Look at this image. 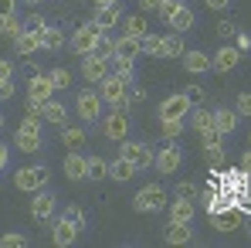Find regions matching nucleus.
<instances>
[{
  "mask_svg": "<svg viewBox=\"0 0 251 248\" xmlns=\"http://www.w3.org/2000/svg\"><path fill=\"white\" fill-rule=\"evenodd\" d=\"M99 95H102V102L112 106V109H126V112H129V106H132V99H129V82L119 79L116 72H109V75L99 82Z\"/></svg>",
  "mask_w": 251,
  "mask_h": 248,
  "instance_id": "obj_1",
  "label": "nucleus"
},
{
  "mask_svg": "<svg viewBox=\"0 0 251 248\" xmlns=\"http://www.w3.org/2000/svg\"><path fill=\"white\" fill-rule=\"evenodd\" d=\"M48 166L44 164H31V166H21L17 173H14V187L17 191H27V194H34V191H41L48 187Z\"/></svg>",
  "mask_w": 251,
  "mask_h": 248,
  "instance_id": "obj_2",
  "label": "nucleus"
},
{
  "mask_svg": "<svg viewBox=\"0 0 251 248\" xmlns=\"http://www.w3.org/2000/svg\"><path fill=\"white\" fill-rule=\"evenodd\" d=\"M132 207H136L139 214H156V211H163V207H167V191H163L160 184H150V187L136 191Z\"/></svg>",
  "mask_w": 251,
  "mask_h": 248,
  "instance_id": "obj_3",
  "label": "nucleus"
},
{
  "mask_svg": "<svg viewBox=\"0 0 251 248\" xmlns=\"http://www.w3.org/2000/svg\"><path fill=\"white\" fill-rule=\"evenodd\" d=\"M102 136L112 139V143H126L129 136V112L126 109H112V112H102Z\"/></svg>",
  "mask_w": 251,
  "mask_h": 248,
  "instance_id": "obj_4",
  "label": "nucleus"
},
{
  "mask_svg": "<svg viewBox=\"0 0 251 248\" xmlns=\"http://www.w3.org/2000/svg\"><path fill=\"white\" fill-rule=\"evenodd\" d=\"M119 157H126L136 170H150V166L156 164L153 146H150V143H139V139H126V146H123V153H119Z\"/></svg>",
  "mask_w": 251,
  "mask_h": 248,
  "instance_id": "obj_5",
  "label": "nucleus"
},
{
  "mask_svg": "<svg viewBox=\"0 0 251 248\" xmlns=\"http://www.w3.org/2000/svg\"><path fill=\"white\" fill-rule=\"evenodd\" d=\"M75 109H78V116H82L85 123H99V119H102L105 102H102V95H99V92L82 88V92H78V99H75Z\"/></svg>",
  "mask_w": 251,
  "mask_h": 248,
  "instance_id": "obj_6",
  "label": "nucleus"
},
{
  "mask_svg": "<svg viewBox=\"0 0 251 248\" xmlns=\"http://www.w3.org/2000/svg\"><path fill=\"white\" fill-rule=\"evenodd\" d=\"M190 109H194L190 95H187V92H173V95H167V99L160 102V119H187Z\"/></svg>",
  "mask_w": 251,
  "mask_h": 248,
  "instance_id": "obj_7",
  "label": "nucleus"
},
{
  "mask_svg": "<svg viewBox=\"0 0 251 248\" xmlns=\"http://www.w3.org/2000/svg\"><path fill=\"white\" fill-rule=\"evenodd\" d=\"M99 34H105L95 21H85L82 28L72 34V51L75 55H88V51H95V41H99Z\"/></svg>",
  "mask_w": 251,
  "mask_h": 248,
  "instance_id": "obj_8",
  "label": "nucleus"
},
{
  "mask_svg": "<svg viewBox=\"0 0 251 248\" xmlns=\"http://www.w3.org/2000/svg\"><path fill=\"white\" fill-rule=\"evenodd\" d=\"M75 238H78V224H75L72 218H65V214L51 218V242H54V245L68 248V245H75Z\"/></svg>",
  "mask_w": 251,
  "mask_h": 248,
  "instance_id": "obj_9",
  "label": "nucleus"
},
{
  "mask_svg": "<svg viewBox=\"0 0 251 248\" xmlns=\"http://www.w3.org/2000/svg\"><path fill=\"white\" fill-rule=\"evenodd\" d=\"M163 21L170 24V31H176V34H187V31L194 28V10H190L183 0H173V7H170L167 14H163Z\"/></svg>",
  "mask_w": 251,
  "mask_h": 248,
  "instance_id": "obj_10",
  "label": "nucleus"
},
{
  "mask_svg": "<svg viewBox=\"0 0 251 248\" xmlns=\"http://www.w3.org/2000/svg\"><path fill=\"white\" fill-rule=\"evenodd\" d=\"M54 211H58V197L51 194V191H34V201H31V218L38 221V224H44V221H51L54 218Z\"/></svg>",
  "mask_w": 251,
  "mask_h": 248,
  "instance_id": "obj_11",
  "label": "nucleus"
},
{
  "mask_svg": "<svg viewBox=\"0 0 251 248\" xmlns=\"http://www.w3.org/2000/svg\"><path fill=\"white\" fill-rule=\"evenodd\" d=\"M105 75H109V61H105L99 51H88V55H82V79H85V82L99 85Z\"/></svg>",
  "mask_w": 251,
  "mask_h": 248,
  "instance_id": "obj_12",
  "label": "nucleus"
},
{
  "mask_svg": "<svg viewBox=\"0 0 251 248\" xmlns=\"http://www.w3.org/2000/svg\"><path fill=\"white\" fill-rule=\"evenodd\" d=\"M51 95H54V85H51V79H48V75H41V72H34V75L27 79V102L44 106Z\"/></svg>",
  "mask_w": 251,
  "mask_h": 248,
  "instance_id": "obj_13",
  "label": "nucleus"
},
{
  "mask_svg": "<svg viewBox=\"0 0 251 248\" xmlns=\"http://www.w3.org/2000/svg\"><path fill=\"white\" fill-rule=\"evenodd\" d=\"M180 164H183V150L170 139V146H163V150L156 153V164H153V166H156L160 173H176V170H180Z\"/></svg>",
  "mask_w": 251,
  "mask_h": 248,
  "instance_id": "obj_14",
  "label": "nucleus"
},
{
  "mask_svg": "<svg viewBox=\"0 0 251 248\" xmlns=\"http://www.w3.org/2000/svg\"><path fill=\"white\" fill-rule=\"evenodd\" d=\"M210 61H214L217 72H234V68L241 65V51H238L234 44H224V48H217V55H214Z\"/></svg>",
  "mask_w": 251,
  "mask_h": 248,
  "instance_id": "obj_15",
  "label": "nucleus"
},
{
  "mask_svg": "<svg viewBox=\"0 0 251 248\" xmlns=\"http://www.w3.org/2000/svg\"><path fill=\"white\" fill-rule=\"evenodd\" d=\"M105 34L112 31V28H119L123 24V14H119V3H109V7H95V17H92Z\"/></svg>",
  "mask_w": 251,
  "mask_h": 248,
  "instance_id": "obj_16",
  "label": "nucleus"
},
{
  "mask_svg": "<svg viewBox=\"0 0 251 248\" xmlns=\"http://www.w3.org/2000/svg\"><path fill=\"white\" fill-rule=\"evenodd\" d=\"M139 55H143V41H139V38H132V34L116 38V58H123V61H136Z\"/></svg>",
  "mask_w": 251,
  "mask_h": 248,
  "instance_id": "obj_17",
  "label": "nucleus"
},
{
  "mask_svg": "<svg viewBox=\"0 0 251 248\" xmlns=\"http://www.w3.org/2000/svg\"><path fill=\"white\" fill-rule=\"evenodd\" d=\"M14 51L24 55V58L38 55V51H41V34H34V31H21V34L14 38Z\"/></svg>",
  "mask_w": 251,
  "mask_h": 248,
  "instance_id": "obj_18",
  "label": "nucleus"
},
{
  "mask_svg": "<svg viewBox=\"0 0 251 248\" xmlns=\"http://www.w3.org/2000/svg\"><path fill=\"white\" fill-rule=\"evenodd\" d=\"M41 119H44V123H51V126H65V123H68V106L48 99V102L41 106Z\"/></svg>",
  "mask_w": 251,
  "mask_h": 248,
  "instance_id": "obj_19",
  "label": "nucleus"
},
{
  "mask_svg": "<svg viewBox=\"0 0 251 248\" xmlns=\"http://www.w3.org/2000/svg\"><path fill=\"white\" fill-rule=\"evenodd\" d=\"M163 238H167V245H190L194 242V228L190 224H180V221H170Z\"/></svg>",
  "mask_w": 251,
  "mask_h": 248,
  "instance_id": "obj_20",
  "label": "nucleus"
},
{
  "mask_svg": "<svg viewBox=\"0 0 251 248\" xmlns=\"http://www.w3.org/2000/svg\"><path fill=\"white\" fill-rule=\"evenodd\" d=\"M61 166H65V177H68V180H75V184H78V180H88V173H85V157L78 150H72Z\"/></svg>",
  "mask_w": 251,
  "mask_h": 248,
  "instance_id": "obj_21",
  "label": "nucleus"
},
{
  "mask_svg": "<svg viewBox=\"0 0 251 248\" xmlns=\"http://www.w3.org/2000/svg\"><path fill=\"white\" fill-rule=\"evenodd\" d=\"M241 123V116L234 112V109H214V129L217 133H224V136H231L234 129Z\"/></svg>",
  "mask_w": 251,
  "mask_h": 248,
  "instance_id": "obj_22",
  "label": "nucleus"
},
{
  "mask_svg": "<svg viewBox=\"0 0 251 248\" xmlns=\"http://www.w3.org/2000/svg\"><path fill=\"white\" fill-rule=\"evenodd\" d=\"M194 214H197L194 201H187V197H176V201H170V221L190 224V221H194Z\"/></svg>",
  "mask_w": 251,
  "mask_h": 248,
  "instance_id": "obj_23",
  "label": "nucleus"
},
{
  "mask_svg": "<svg viewBox=\"0 0 251 248\" xmlns=\"http://www.w3.org/2000/svg\"><path fill=\"white\" fill-rule=\"evenodd\" d=\"M183 68L190 75H201V72L214 68V61L207 58V51H183Z\"/></svg>",
  "mask_w": 251,
  "mask_h": 248,
  "instance_id": "obj_24",
  "label": "nucleus"
},
{
  "mask_svg": "<svg viewBox=\"0 0 251 248\" xmlns=\"http://www.w3.org/2000/svg\"><path fill=\"white\" fill-rule=\"evenodd\" d=\"M14 143H17V150H24V153L44 150V136L41 133H27V129H17V133H14Z\"/></svg>",
  "mask_w": 251,
  "mask_h": 248,
  "instance_id": "obj_25",
  "label": "nucleus"
},
{
  "mask_svg": "<svg viewBox=\"0 0 251 248\" xmlns=\"http://www.w3.org/2000/svg\"><path fill=\"white\" fill-rule=\"evenodd\" d=\"M210 218H214V228H217V231H234V228L241 224V214H238L234 207H231V211L221 207V211H214Z\"/></svg>",
  "mask_w": 251,
  "mask_h": 248,
  "instance_id": "obj_26",
  "label": "nucleus"
},
{
  "mask_svg": "<svg viewBox=\"0 0 251 248\" xmlns=\"http://www.w3.org/2000/svg\"><path fill=\"white\" fill-rule=\"evenodd\" d=\"M123 28H126V34H132V38H146L150 34V21H146V14H129L123 21Z\"/></svg>",
  "mask_w": 251,
  "mask_h": 248,
  "instance_id": "obj_27",
  "label": "nucleus"
},
{
  "mask_svg": "<svg viewBox=\"0 0 251 248\" xmlns=\"http://www.w3.org/2000/svg\"><path fill=\"white\" fill-rule=\"evenodd\" d=\"M61 48H65V31L48 24L41 31V51H61Z\"/></svg>",
  "mask_w": 251,
  "mask_h": 248,
  "instance_id": "obj_28",
  "label": "nucleus"
},
{
  "mask_svg": "<svg viewBox=\"0 0 251 248\" xmlns=\"http://www.w3.org/2000/svg\"><path fill=\"white\" fill-rule=\"evenodd\" d=\"M136 173H139V170H136V166L129 164L126 157H119V160H112V164H109V177H112V180H119V184H126V180H132Z\"/></svg>",
  "mask_w": 251,
  "mask_h": 248,
  "instance_id": "obj_29",
  "label": "nucleus"
},
{
  "mask_svg": "<svg viewBox=\"0 0 251 248\" xmlns=\"http://www.w3.org/2000/svg\"><path fill=\"white\" fill-rule=\"evenodd\" d=\"M190 126H194L197 133H207L210 126H214V112H207L204 106H194V109H190Z\"/></svg>",
  "mask_w": 251,
  "mask_h": 248,
  "instance_id": "obj_30",
  "label": "nucleus"
},
{
  "mask_svg": "<svg viewBox=\"0 0 251 248\" xmlns=\"http://www.w3.org/2000/svg\"><path fill=\"white\" fill-rule=\"evenodd\" d=\"M61 143L65 146H72V150H78V146H85V129L82 126H61Z\"/></svg>",
  "mask_w": 251,
  "mask_h": 248,
  "instance_id": "obj_31",
  "label": "nucleus"
},
{
  "mask_svg": "<svg viewBox=\"0 0 251 248\" xmlns=\"http://www.w3.org/2000/svg\"><path fill=\"white\" fill-rule=\"evenodd\" d=\"M85 173H88V180H105L109 177V164L102 157H85Z\"/></svg>",
  "mask_w": 251,
  "mask_h": 248,
  "instance_id": "obj_32",
  "label": "nucleus"
},
{
  "mask_svg": "<svg viewBox=\"0 0 251 248\" xmlns=\"http://www.w3.org/2000/svg\"><path fill=\"white\" fill-rule=\"evenodd\" d=\"M163 48H167V41H163V34H146L143 38V55H150V58H163Z\"/></svg>",
  "mask_w": 251,
  "mask_h": 248,
  "instance_id": "obj_33",
  "label": "nucleus"
},
{
  "mask_svg": "<svg viewBox=\"0 0 251 248\" xmlns=\"http://www.w3.org/2000/svg\"><path fill=\"white\" fill-rule=\"evenodd\" d=\"M21 31H24V21H21L17 14H10V17H3V21H0V34H3V38H10V41H14Z\"/></svg>",
  "mask_w": 251,
  "mask_h": 248,
  "instance_id": "obj_34",
  "label": "nucleus"
},
{
  "mask_svg": "<svg viewBox=\"0 0 251 248\" xmlns=\"http://www.w3.org/2000/svg\"><path fill=\"white\" fill-rule=\"evenodd\" d=\"M163 41H167V48H163V58H183V51H187V48H183V38H180L176 31H173V34H167Z\"/></svg>",
  "mask_w": 251,
  "mask_h": 248,
  "instance_id": "obj_35",
  "label": "nucleus"
},
{
  "mask_svg": "<svg viewBox=\"0 0 251 248\" xmlns=\"http://www.w3.org/2000/svg\"><path fill=\"white\" fill-rule=\"evenodd\" d=\"M160 133H163V139H180L183 136V119H160Z\"/></svg>",
  "mask_w": 251,
  "mask_h": 248,
  "instance_id": "obj_36",
  "label": "nucleus"
},
{
  "mask_svg": "<svg viewBox=\"0 0 251 248\" xmlns=\"http://www.w3.org/2000/svg\"><path fill=\"white\" fill-rule=\"evenodd\" d=\"M48 79H51V85H54V92H68V88H72V75H68L65 68H51Z\"/></svg>",
  "mask_w": 251,
  "mask_h": 248,
  "instance_id": "obj_37",
  "label": "nucleus"
},
{
  "mask_svg": "<svg viewBox=\"0 0 251 248\" xmlns=\"http://www.w3.org/2000/svg\"><path fill=\"white\" fill-rule=\"evenodd\" d=\"M95 51H99L105 61H112V58H116V38H105V34H99V41H95Z\"/></svg>",
  "mask_w": 251,
  "mask_h": 248,
  "instance_id": "obj_38",
  "label": "nucleus"
},
{
  "mask_svg": "<svg viewBox=\"0 0 251 248\" xmlns=\"http://www.w3.org/2000/svg\"><path fill=\"white\" fill-rule=\"evenodd\" d=\"M109 65H116V75H119V79H126V82L132 85V79H136V68H132V61H123V58H112Z\"/></svg>",
  "mask_w": 251,
  "mask_h": 248,
  "instance_id": "obj_39",
  "label": "nucleus"
},
{
  "mask_svg": "<svg viewBox=\"0 0 251 248\" xmlns=\"http://www.w3.org/2000/svg\"><path fill=\"white\" fill-rule=\"evenodd\" d=\"M24 245H27V235H21V231L0 235V248H24Z\"/></svg>",
  "mask_w": 251,
  "mask_h": 248,
  "instance_id": "obj_40",
  "label": "nucleus"
},
{
  "mask_svg": "<svg viewBox=\"0 0 251 248\" xmlns=\"http://www.w3.org/2000/svg\"><path fill=\"white\" fill-rule=\"evenodd\" d=\"M173 194H176V197H187V201H194V197H201V187H197V184H190V180H180Z\"/></svg>",
  "mask_w": 251,
  "mask_h": 248,
  "instance_id": "obj_41",
  "label": "nucleus"
},
{
  "mask_svg": "<svg viewBox=\"0 0 251 248\" xmlns=\"http://www.w3.org/2000/svg\"><path fill=\"white\" fill-rule=\"evenodd\" d=\"M204 157H207V164L217 170V166L224 164V146H221V143H217V146H204Z\"/></svg>",
  "mask_w": 251,
  "mask_h": 248,
  "instance_id": "obj_42",
  "label": "nucleus"
},
{
  "mask_svg": "<svg viewBox=\"0 0 251 248\" xmlns=\"http://www.w3.org/2000/svg\"><path fill=\"white\" fill-rule=\"evenodd\" d=\"M234 112H238L241 119H251V92H241V95H238V102H234Z\"/></svg>",
  "mask_w": 251,
  "mask_h": 248,
  "instance_id": "obj_43",
  "label": "nucleus"
},
{
  "mask_svg": "<svg viewBox=\"0 0 251 248\" xmlns=\"http://www.w3.org/2000/svg\"><path fill=\"white\" fill-rule=\"evenodd\" d=\"M17 129H27V133H41V116L38 112H27L21 123H17Z\"/></svg>",
  "mask_w": 251,
  "mask_h": 248,
  "instance_id": "obj_44",
  "label": "nucleus"
},
{
  "mask_svg": "<svg viewBox=\"0 0 251 248\" xmlns=\"http://www.w3.org/2000/svg\"><path fill=\"white\" fill-rule=\"evenodd\" d=\"M61 214H65V218H72V221H75V224H78V231H82L85 228V211L78 204H68L65 207V211H61Z\"/></svg>",
  "mask_w": 251,
  "mask_h": 248,
  "instance_id": "obj_45",
  "label": "nucleus"
},
{
  "mask_svg": "<svg viewBox=\"0 0 251 248\" xmlns=\"http://www.w3.org/2000/svg\"><path fill=\"white\" fill-rule=\"evenodd\" d=\"M44 28H48V24H44V17L38 14V10H34V14H31V17L24 21V31H34V34H41Z\"/></svg>",
  "mask_w": 251,
  "mask_h": 248,
  "instance_id": "obj_46",
  "label": "nucleus"
},
{
  "mask_svg": "<svg viewBox=\"0 0 251 248\" xmlns=\"http://www.w3.org/2000/svg\"><path fill=\"white\" fill-rule=\"evenodd\" d=\"M234 48L245 55V51H251V34L248 31H234Z\"/></svg>",
  "mask_w": 251,
  "mask_h": 248,
  "instance_id": "obj_47",
  "label": "nucleus"
},
{
  "mask_svg": "<svg viewBox=\"0 0 251 248\" xmlns=\"http://www.w3.org/2000/svg\"><path fill=\"white\" fill-rule=\"evenodd\" d=\"M183 92L190 95V102H194V106H201V102L207 99V88H201V85H190V88H183Z\"/></svg>",
  "mask_w": 251,
  "mask_h": 248,
  "instance_id": "obj_48",
  "label": "nucleus"
},
{
  "mask_svg": "<svg viewBox=\"0 0 251 248\" xmlns=\"http://www.w3.org/2000/svg\"><path fill=\"white\" fill-rule=\"evenodd\" d=\"M201 136H204V146H217V143H224V133H217L214 126H210L207 133H201Z\"/></svg>",
  "mask_w": 251,
  "mask_h": 248,
  "instance_id": "obj_49",
  "label": "nucleus"
},
{
  "mask_svg": "<svg viewBox=\"0 0 251 248\" xmlns=\"http://www.w3.org/2000/svg\"><path fill=\"white\" fill-rule=\"evenodd\" d=\"M10 14H17V0H0V21Z\"/></svg>",
  "mask_w": 251,
  "mask_h": 248,
  "instance_id": "obj_50",
  "label": "nucleus"
},
{
  "mask_svg": "<svg viewBox=\"0 0 251 248\" xmlns=\"http://www.w3.org/2000/svg\"><path fill=\"white\" fill-rule=\"evenodd\" d=\"M14 88H17L14 79H0V99H10V95H14Z\"/></svg>",
  "mask_w": 251,
  "mask_h": 248,
  "instance_id": "obj_51",
  "label": "nucleus"
},
{
  "mask_svg": "<svg viewBox=\"0 0 251 248\" xmlns=\"http://www.w3.org/2000/svg\"><path fill=\"white\" fill-rule=\"evenodd\" d=\"M217 38H234V24L231 21H221L217 24Z\"/></svg>",
  "mask_w": 251,
  "mask_h": 248,
  "instance_id": "obj_52",
  "label": "nucleus"
},
{
  "mask_svg": "<svg viewBox=\"0 0 251 248\" xmlns=\"http://www.w3.org/2000/svg\"><path fill=\"white\" fill-rule=\"evenodd\" d=\"M0 79H14V61L10 58H0Z\"/></svg>",
  "mask_w": 251,
  "mask_h": 248,
  "instance_id": "obj_53",
  "label": "nucleus"
},
{
  "mask_svg": "<svg viewBox=\"0 0 251 248\" xmlns=\"http://www.w3.org/2000/svg\"><path fill=\"white\" fill-rule=\"evenodd\" d=\"M7 164H10V146L0 143V170H7Z\"/></svg>",
  "mask_w": 251,
  "mask_h": 248,
  "instance_id": "obj_54",
  "label": "nucleus"
},
{
  "mask_svg": "<svg viewBox=\"0 0 251 248\" xmlns=\"http://www.w3.org/2000/svg\"><path fill=\"white\" fill-rule=\"evenodd\" d=\"M207 3V10H227L231 7V0H204Z\"/></svg>",
  "mask_w": 251,
  "mask_h": 248,
  "instance_id": "obj_55",
  "label": "nucleus"
},
{
  "mask_svg": "<svg viewBox=\"0 0 251 248\" xmlns=\"http://www.w3.org/2000/svg\"><path fill=\"white\" fill-rule=\"evenodd\" d=\"M136 3H139V10H160L163 0H136Z\"/></svg>",
  "mask_w": 251,
  "mask_h": 248,
  "instance_id": "obj_56",
  "label": "nucleus"
},
{
  "mask_svg": "<svg viewBox=\"0 0 251 248\" xmlns=\"http://www.w3.org/2000/svg\"><path fill=\"white\" fill-rule=\"evenodd\" d=\"M201 197H204V201H214V197H221V194H217V187H204V191H201Z\"/></svg>",
  "mask_w": 251,
  "mask_h": 248,
  "instance_id": "obj_57",
  "label": "nucleus"
},
{
  "mask_svg": "<svg viewBox=\"0 0 251 248\" xmlns=\"http://www.w3.org/2000/svg\"><path fill=\"white\" fill-rule=\"evenodd\" d=\"M129 92H132V95H129V99H132V102H143V99H146V92H143V88H139V85H136V88H129Z\"/></svg>",
  "mask_w": 251,
  "mask_h": 248,
  "instance_id": "obj_58",
  "label": "nucleus"
},
{
  "mask_svg": "<svg viewBox=\"0 0 251 248\" xmlns=\"http://www.w3.org/2000/svg\"><path fill=\"white\" fill-rule=\"evenodd\" d=\"M241 170L251 173V150H245V157H241Z\"/></svg>",
  "mask_w": 251,
  "mask_h": 248,
  "instance_id": "obj_59",
  "label": "nucleus"
},
{
  "mask_svg": "<svg viewBox=\"0 0 251 248\" xmlns=\"http://www.w3.org/2000/svg\"><path fill=\"white\" fill-rule=\"evenodd\" d=\"M95 7H109V3H119V0H92Z\"/></svg>",
  "mask_w": 251,
  "mask_h": 248,
  "instance_id": "obj_60",
  "label": "nucleus"
},
{
  "mask_svg": "<svg viewBox=\"0 0 251 248\" xmlns=\"http://www.w3.org/2000/svg\"><path fill=\"white\" fill-rule=\"evenodd\" d=\"M24 3H31V7H38V3H41V0H24Z\"/></svg>",
  "mask_w": 251,
  "mask_h": 248,
  "instance_id": "obj_61",
  "label": "nucleus"
},
{
  "mask_svg": "<svg viewBox=\"0 0 251 248\" xmlns=\"http://www.w3.org/2000/svg\"><path fill=\"white\" fill-rule=\"evenodd\" d=\"M0 129H3V116H0Z\"/></svg>",
  "mask_w": 251,
  "mask_h": 248,
  "instance_id": "obj_62",
  "label": "nucleus"
},
{
  "mask_svg": "<svg viewBox=\"0 0 251 248\" xmlns=\"http://www.w3.org/2000/svg\"><path fill=\"white\" fill-rule=\"evenodd\" d=\"M248 238H251V224H248Z\"/></svg>",
  "mask_w": 251,
  "mask_h": 248,
  "instance_id": "obj_63",
  "label": "nucleus"
},
{
  "mask_svg": "<svg viewBox=\"0 0 251 248\" xmlns=\"http://www.w3.org/2000/svg\"><path fill=\"white\" fill-rule=\"evenodd\" d=\"M248 150H251V136H248Z\"/></svg>",
  "mask_w": 251,
  "mask_h": 248,
  "instance_id": "obj_64",
  "label": "nucleus"
}]
</instances>
